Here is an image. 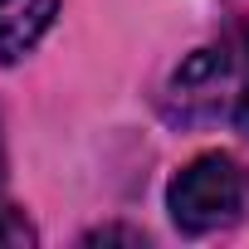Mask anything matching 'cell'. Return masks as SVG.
I'll list each match as a JSON object with an SVG mask.
<instances>
[{
	"label": "cell",
	"mask_w": 249,
	"mask_h": 249,
	"mask_svg": "<svg viewBox=\"0 0 249 249\" xmlns=\"http://www.w3.org/2000/svg\"><path fill=\"white\" fill-rule=\"evenodd\" d=\"M161 112L176 127H200V122L249 127V35L239 39V49L205 44L186 54L166 78Z\"/></svg>",
	"instance_id": "1"
},
{
	"label": "cell",
	"mask_w": 249,
	"mask_h": 249,
	"mask_svg": "<svg viewBox=\"0 0 249 249\" xmlns=\"http://www.w3.org/2000/svg\"><path fill=\"white\" fill-rule=\"evenodd\" d=\"M244 191H249V181H244V171L230 152H200L166 186L171 225L181 234H215V230L239 220Z\"/></svg>",
	"instance_id": "2"
},
{
	"label": "cell",
	"mask_w": 249,
	"mask_h": 249,
	"mask_svg": "<svg viewBox=\"0 0 249 249\" xmlns=\"http://www.w3.org/2000/svg\"><path fill=\"white\" fill-rule=\"evenodd\" d=\"M59 0H0V64H20L49 35Z\"/></svg>",
	"instance_id": "3"
},
{
	"label": "cell",
	"mask_w": 249,
	"mask_h": 249,
	"mask_svg": "<svg viewBox=\"0 0 249 249\" xmlns=\"http://www.w3.org/2000/svg\"><path fill=\"white\" fill-rule=\"evenodd\" d=\"M35 239H39V234L30 230L25 210H15V205L0 200V244H35Z\"/></svg>",
	"instance_id": "4"
},
{
	"label": "cell",
	"mask_w": 249,
	"mask_h": 249,
	"mask_svg": "<svg viewBox=\"0 0 249 249\" xmlns=\"http://www.w3.org/2000/svg\"><path fill=\"white\" fill-rule=\"evenodd\" d=\"M112 239H122V244H142V234H137V230H117V225H107V230H93V234H83V244H112Z\"/></svg>",
	"instance_id": "5"
},
{
	"label": "cell",
	"mask_w": 249,
	"mask_h": 249,
	"mask_svg": "<svg viewBox=\"0 0 249 249\" xmlns=\"http://www.w3.org/2000/svg\"><path fill=\"white\" fill-rule=\"evenodd\" d=\"M0 191H5V132H0Z\"/></svg>",
	"instance_id": "6"
}]
</instances>
